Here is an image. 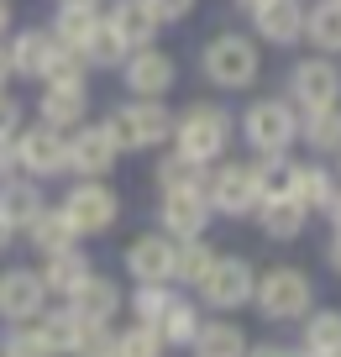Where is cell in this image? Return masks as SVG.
<instances>
[{"label":"cell","instance_id":"41","mask_svg":"<svg viewBox=\"0 0 341 357\" xmlns=\"http://www.w3.org/2000/svg\"><path fill=\"white\" fill-rule=\"evenodd\" d=\"M147 11H153L158 22H184V16L195 11V0H147Z\"/></svg>","mask_w":341,"mask_h":357},{"label":"cell","instance_id":"29","mask_svg":"<svg viewBox=\"0 0 341 357\" xmlns=\"http://www.w3.org/2000/svg\"><path fill=\"white\" fill-rule=\"evenodd\" d=\"M252 178H257V195H263V200H278V195L294 190V163H289V153H257Z\"/></svg>","mask_w":341,"mask_h":357},{"label":"cell","instance_id":"24","mask_svg":"<svg viewBox=\"0 0 341 357\" xmlns=\"http://www.w3.org/2000/svg\"><path fill=\"white\" fill-rule=\"evenodd\" d=\"M84 84H47V95H43V121L47 126H58V132H68V126H79L84 121Z\"/></svg>","mask_w":341,"mask_h":357},{"label":"cell","instance_id":"15","mask_svg":"<svg viewBox=\"0 0 341 357\" xmlns=\"http://www.w3.org/2000/svg\"><path fill=\"white\" fill-rule=\"evenodd\" d=\"M43 273H32V268H11L6 279H0V315L6 321H32V315H43Z\"/></svg>","mask_w":341,"mask_h":357},{"label":"cell","instance_id":"1","mask_svg":"<svg viewBox=\"0 0 341 357\" xmlns=\"http://www.w3.org/2000/svg\"><path fill=\"white\" fill-rule=\"evenodd\" d=\"M199 68H205V79H210L215 89H252L257 74H263V53H257L252 37L220 32V37H210V43H205Z\"/></svg>","mask_w":341,"mask_h":357},{"label":"cell","instance_id":"33","mask_svg":"<svg viewBox=\"0 0 341 357\" xmlns=\"http://www.w3.org/2000/svg\"><path fill=\"white\" fill-rule=\"evenodd\" d=\"M299 347L305 352H341V310H310Z\"/></svg>","mask_w":341,"mask_h":357},{"label":"cell","instance_id":"36","mask_svg":"<svg viewBox=\"0 0 341 357\" xmlns=\"http://www.w3.org/2000/svg\"><path fill=\"white\" fill-rule=\"evenodd\" d=\"M168 352V342H163V331L158 326H142L137 321L126 336H116V357H163Z\"/></svg>","mask_w":341,"mask_h":357},{"label":"cell","instance_id":"6","mask_svg":"<svg viewBox=\"0 0 341 357\" xmlns=\"http://www.w3.org/2000/svg\"><path fill=\"white\" fill-rule=\"evenodd\" d=\"M289 100H294V111L341 105V68H336V58H326V53L299 58V63L289 68Z\"/></svg>","mask_w":341,"mask_h":357},{"label":"cell","instance_id":"46","mask_svg":"<svg viewBox=\"0 0 341 357\" xmlns=\"http://www.w3.org/2000/svg\"><path fill=\"white\" fill-rule=\"evenodd\" d=\"M6 79H11V53L0 47V89H6Z\"/></svg>","mask_w":341,"mask_h":357},{"label":"cell","instance_id":"49","mask_svg":"<svg viewBox=\"0 0 341 357\" xmlns=\"http://www.w3.org/2000/svg\"><path fill=\"white\" fill-rule=\"evenodd\" d=\"M11 236H16V231H11V226H6V215H0V252L11 247Z\"/></svg>","mask_w":341,"mask_h":357},{"label":"cell","instance_id":"43","mask_svg":"<svg viewBox=\"0 0 341 357\" xmlns=\"http://www.w3.org/2000/svg\"><path fill=\"white\" fill-rule=\"evenodd\" d=\"M16 168H22L16 163V137H0V178H11Z\"/></svg>","mask_w":341,"mask_h":357},{"label":"cell","instance_id":"35","mask_svg":"<svg viewBox=\"0 0 341 357\" xmlns=\"http://www.w3.org/2000/svg\"><path fill=\"white\" fill-rule=\"evenodd\" d=\"M37 331H43V342H47L53 357H68V352H74V336H79V315L74 310H47Z\"/></svg>","mask_w":341,"mask_h":357},{"label":"cell","instance_id":"10","mask_svg":"<svg viewBox=\"0 0 341 357\" xmlns=\"http://www.w3.org/2000/svg\"><path fill=\"white\" fill-rule=\"evenodd\" d=\"M126 89H132L137 100H158V95H168L174 89V79H179V68H174V58L163 53V47H132L126 53Z\"/></svg>","mask_w":341,"mask_h":357},{"label":"cell","instance_id":"25","mask_svg":"<svg viewBox=\"0 0 341 357\" xmlns=\"http://www.w3.org/2000/svg\"><path fill=\"white\" fill-rule=\"evenodd\" d=\"M84 279H89V263L74 252V247L47 252V263H43V289H47V294H74Z\"/></svg>","mask_w":341,"mask_h":357},{"label":"cell","instance_id":"3","mask_svg":"<svg viewBox=\"0 0 341 357\" xmlns=\"http://www.w3.org/2000/svg\"><path fill=\"white\" fill-rule=\"evenodd\" d=\"M252 300H257V310H263L268 321H305V315L315 310V284H310V273L278 263L257 279Z\"/></svg>","mask_w":341,"mask_h":357},{"label":"cell","instance_id":"21","mask_svg":"<svg viewBox=\"0 0 341 357\" xmlns=\"http://www.w3.org/2000/svg\"><path fill=\"white\" fill-rule=\"evenodd\" d=\"M189 352L195 357H247V331L236 321H199Z\"/></svg>","mask_w":341,"mask_h":357},{"label":"cell","instance_id":"38","mask_svg":"<svg viewBox=\"0 0 341 357\" xmlns=\"http://www.w3.org/2000/svg\"><path fill=\"white\" fill-rule=\"evenodd\" d=\"M68 357H116V336L105 331V321H79V336H74Z\"/></svg>","mask_w":341,"mask_h":357},{"label":"cell","instance_id":"27","mask_svg":"<svg viewBox=\"0 0 341 357\" xmlns=\"http://www.w3.org/2000/svg\"><path fill=\"white\" fill-rule=\"evenodd\" d=\"M215 247H205V236H189V242H174V279L189 284V289H199V279L210 273V263H215Z\"/></svg>","mask_w":341,"mask_h":357},{"label":"cell","instance_id":"22","mask_svg":"<svg viewBox=\"0 0 341 357\" xmlns=\"http://www.w3.org/2000/svg\"><path fill=\"white\" fill-rule=\"evenodd\" d=\"M336 174H331L326 163H294V200L305 205V211H331V200H336Z\"/></svg>","mask_w":341,"mask_h":357},{"label":"cell","instance_id":"9","mask_svg":"<svg viewBox=\"0 0 341 357\" xmlns=\"http://www.w3.org/2000/svg\"><path fill=\"white\" fill-rule=\"evenodd\" d=\"M63 215L74 221L79 236H95V231H110V226H116L121 200H116L105 184H84V178H79L74 190H68V200H63Z\"/></svg>","mask_w":341,"mask_h":357},{"label":"cell","instance_id":"20","mask_svg":"<svg viewBox=\"0 0 341 357\" xmlns=\"http://www.w3.org/2000/svg\"><path fill=\"white\" fill-rule=\"evenodd\" d=\"M305 43L315 47V53H326V58L341 53V0H315V6H305Z\"/></svg>","mask_w":341,"mask_h":357},{"label":"cell","instance_id":"53","mask_svg":"<svg viewBox=\"0 0 341 357\" xmlns=\"http://www.w3.org/2000/svg\"><path fill=\"white\" fill-rule=\"evenodd\" d=\"M289 357H310V352H305V347H299V352H289Z\"/></svg>","mask_w":341,"mask_h":357},{"label":"cell","instance_id":"51","mask_svg":"<svg viewBox=\"0 0 341 357\" xmlns=\"http://www.w3.org/2000/svg\"><path fill=\"white\" fill-rule=\"evenodd\" d=\"M63 6H95V11H100V0H63Z\"/></svg>","mask_w":341,"mask_h":357},{"label":"cell","instance_id":"17","mask_svg":"<svg viewBox=\"0 0 341 357\" xmlns=\"http://www.w3.org/2000/svg\"><path fill=\"white\" fill-rule=\"evenodd\" d=\"M105 26L121 37V47L132 53V47H147V43H153L163 22L147 11V0H116V6H110V16H105Z\"/></svg>","mask_w":341,"mask_h":357},{"label":"cell","instance_id":"5","mask_svg":"<svg viewBox=\"0 0 341 357\" xmlns=\"http://www.w3.org/2000/svg\"><path fill=\"white\" fill-rule=\"evenodd\" d=\"M205 200L215 215H232V221H242V215L257 211V178H252V163H215V174H205Z\"/></svg>","mask_w":341,"mask_h":357},{"label":"cell","instance_id":"37","mask_svg":"<svg viewBox=\"0 0 341 357\" xmlns=\"http://www.w3.org/2000/svg\"><path fill=\"white\" fill-rule=\"evenodd\" d=\"M79 58H84V63H95V68H116V63H126V47H121V37L100 22V32L84 43V53H79Z\"/></svg>","mask_w":341,"mask_h":357},{"label":"cell","instance_id":"8","mask_svg":"<svg viewBox=\"0 0 341 357\" xmlns=\"http://www.w3.org/2000/svg\"><path fill=\"white\" fill-rule=\"evenodd\" d=\"M252 289H257V273L247 257H215L210 273L199 279V300L210 310H242V305H252Z\"/></svg>","mask_w":341,"mask_h":357},{"label":"cell","instance_id":"19","mask_svg":"<svg viewBox=\"0 0 341 357\" xmlns=\"http://www.w3.org/2000/svg\"><path fill=\"white\" fill-rule=\"evenodd\" d=\"M310 211L294 200V195H278V200H257V226H263V236H273V242H294L299 231H305Z\"/></svg>","mask_w":341,"mask_h":357},{"label":"cell","instance_id":"39","mask_svg":"<svg viewBox=\"0 0 341 357\" xmlns=\"http://www.w3.org/2000/svg\"><path fill=\"white\" fill-rule=\"evenodd\" d=\"M0 357H53V352H47V342H43V331H37V326L16 321V331L0 342Z\"/></svg>","mask_w":341,"mask_h":357},{"label":"cell","instance_id":"50","mask_svg":"<svg viewBox=\"0 0 341 357\" xmlns=\"http://www.w3.org/2000/svg\"><path fill=\"white\" fill-rule=\"evenodd\" d=\"M257 6H263V0H236V11H247V16H252Z\"/></svg>","mask_w":341,"mask_h":357},{"label":"cell","instance_id":"16","mask_svg":"<svg viewBox=\"0 0 341 357\" xmlns=\"http://www.w3.org/2000/svg\"><path fill=\"white\" fill-rule=\"evenodd\" d=\"M126 273L137 284H168L174 279V236H137L126 247Z\"/></svg>","mask_w":341,"mask_h":357},{"label":"cell","instance_id":"34","mask_svg":"<svg viewBox=\"0 0 341 357\" xmlns=\"http://www.w3.org/2000/svg\"><path fill=\"white\" fill-rule=\"evenodd\" d=\"M158 184H163V190H205V163H195V158H184L174 147V153L158 163Z\"/></svg>","mask_w":341,"mask_h":357},{"label":"cell","instance_id":"40","mask_svg":"<svg viewBox=\"0 0 341 357\" xmlns=\"http://www.w3.org/2000/svg\"><path fill=\"white\" fill-rule=\"evenodd\" d=\"M168 305H174L168 284H142V289H137V300H132V310H137V321H142V326H158Z\"/></svg>","mask_w":341,"mask_h":357},{"label":"cell","instance_id":"7","mask_svg":"<svg viewBox=\"0 0 341 357\" xmlns=\"http://www.w3.org/2000/svg\"><path fill=\"white\" fill-rule=\"evenodd\" d=\"M110 132H116V142H121V153L126 147H158V142H168L174 137V116H168V105H158V100H132V105H121V111L110 116Z\"/></svg>","mask_w":341,"mask_h":357},{"label":"cell","instance_id":"26","mask_svg":"<svg viewBox=\"0 0 341 357\" xmlns=\"http://www.w3.org/2000/svg\"><path fill=\"white\" fill-rule=\"evenodd\" d=\"M37 211H43V195H37V184H22V178H0V215H6V226H32Z\"/></svg>","mask_w":341,"mask_h":357},{"label":"cell","instance_id":"30","mask_svg":"<svg viewBox=\"0 0 341 357\" xmlns=\"http://www.w3.org/2000/svg\"><path fill=\"white\" fill-rule=\"evenodd\" d=\"M32 231V242H37V252H63V247H74L79 242V231H74V221H68L63 211H37V221L26 226Z\"/></svg>","mask_w":341,"mask_h":357},{"label":"cell","instance_id":"48","mask_svg":"<svg viewBox=\"0 0 341 357\" xmlns=\"http://www.w3.org/2000/svg\"><path fill=\"white\" fill-rule=\"evenodd\" d=\"M11 32V6H6V0H0V37Z\"/></svg>","mask_w":341,"mask_h":357},{"label":"cell","instance_id":"11","mask_svg":"<svg viewBox=\"0 0 341 357\" xmlns=\"http://www.w3.org/2000/svg\"><path fill=\"white\" fill-rule=\"evenodd\" d=\"M158 226H163V236H174V242L205 236V226H210V200H205V190H163Z\"/></svg>","mask_w":341,"mask_h":357},{"label":"cell","instance_id":"31","mask_svg":"<svg viewBox=\"0 0 341 357\" xmlns=\"http://www.w3.org/2000/svg\"><path fill=\"white\" fill-rule=\"evenodd\" d=\"M11 74H26V79H43V68H47V53H53V37H43V32H22L11 47Z\"/></svg>","mask_w":341,"mask_h":357},{"label":"cell","instance_id":"32","mask_svg":"<svg viewBox=\"0 0 341 357\" xmlns=\"http://www.w3.org/2000/svg\"><path fill=\"white\" fill-rule=\"evenodd\" d=\"M158 331H163L168 347H189V342H195V331H199V305H189V300H179V294H174V305L163 310Z\"/></svg>","mask_w":341,"mask_h":357},{"label":"cell","instance_id":"44","mask_svg":"<svg viewBox=\"0 0 341 357\" xmlns=\"http://www.w3.org/2000/svg\"><path fill=\"white\" fill-rule=\"evenodd\" d=\"M247 357H289V347H278V342H247Z\"/></svg>","mask_w":341,"mask_h":357},{"label":"cell","instance_id":"14","mask_svg":"<svg viewBox=\"0 0 341 357\" xmlns=\"http://www.w3.org/2000/svg\"><path fill=\"white\" fill-rule=\"evenodd\" d=\"M257 22V37L273 47H294L305 43V0H263L252 11Z\"/></svg>","mask_w":341,"mask_h":357},{"label":"cell","instance_id":"4","mask_svg":"<svg viewBox=\"0 0 341 357\" xmlns=\"http://www.w3.org/2000/svg\"><path fill=\"white\" fill-rule=\"evenodd\" d=\"M242 137L257 153H289L299 137V116L289 100H252L242 111Z\"/></svg>","mask_w":341,"mask_h":357},{"label":"cell","instance_id":"47","mask_svg":"<svg viewBox=\"0 0 341 357\" xmlns=\"http://www.w3.org/2000/svg\"><path fill=\"white\" fill-rule=\"evenodd\" d=\"M326 215H331V226L341 231V190H336V200H331V211H326Z\"/></svg>","mask_w":341,"mask_h":357},{"label":"cell","instance_id":"52","mask_svg":"<svg viewBox=\"0 0 341 357\" xmlns=\"http://www.w3.org/2000/svg\"><path fill=\"white\" fill-rule=\"evenodd\" d=\"M310 357H341V352H310Z\"/></svg>","mask_w":341,"mask_h":357},{"label":"cell","instance_id":"28","mask_svg":"<svg viewBox=\"0 0 341 357\" xmlns=\"http://www.w3.org/2000/svg\"><path fill=\"white\" fill-rule=\"evenodd\" d=\"M100 22H105V16H100L95 6H63V11H58L53 37H58L63 47H74V53H84V43L100 32Z\"/></svg>","mask_w":341,"mask_h":357},{"label":"cell","instance_id":"12","mask_svg":"<svg viewBox=\"0 0 341 357\" xmlns=\"http://www.w3.org/2000/svg\"><path fill=\"white\" fill-rule=\"evenodd\" d=\"M16 163L26 168V174H37V178H53V174H63L68 168V137L58 132V126H32V132H22L16 137Z\"/></svg>","mask_w":341,"mask_h":357},{"label":"cell","instance_id":"18","mask_svg":"<svg viewBox=\"0 0 341 357\" xmlns=\"http://www.w3.org/2000/svg\"><path fill=\"white\" fill-rule=\"evenodd\" d=\"M68 310H74L79 321H110V315L121 310V284H116V279H100V273H89V279L79 284L74 294H68Z\"/></svg>","mask_w":341,"mask_h":357},{"label":"cell","instance_id":"13","mask_svg":"<svg viewBox=\"0 0 341 357\" xmlns=\"http://www.w3.org/2000/svg\"><path fill=\"white\" fill-rule=\"evenodd\" d=\"M116 158H121V142L110 126H84L79 137H68V168L79 178H105L116 168Z\"/></svg>","mask_w":341,"mask_h":357},{"label":"cell","instance_id":"23","mask_svg":"<svg viewBox=\"0 0 341 357\" xmlns=\"http://www.w3.org/2000/svg\"><path fill=\"white\" fill-rule=\"evenodd\" d=\"M299 142L315 147V153H341V105L299 111Z\"/></svg>","mask_w":341,"mask_h":357},{"label":"cell","instance_id":"42","mask_svg":"<svg viewBox=\"0 0 341 357\" xmlns=\"http://www.w3.org/2000/svg\"><path fill=\"white\" fill-rule=\"evenodd\" d=\"M16 121H22V105L6 100V89H0V137H16Z\"/></svg>","mask_w":341,"mask_h":357},{"label":"cell","instance_id":"2","mask_svg":"<svg viewBox=\"0 0 341 357\" xmlns=\"http://www.w3.org/2000/svg\"><path fill=\"white\" fill-rule=\"evenodd\" d=\"M232 111H220V105H189L184 116L174 121V147L184 158H195V163H220L226 158V147H232Z\"/></svg>","mask_w":341,"mask_h":357},{"label":"cell","instance_id":"45","mask_svg":"<svg viewBox=\"0 0 341 357\" xmlns=\"http://www.w3.org/2000/svg\"><path fill=\"white\" fill-rule=\"evenodd\" d=\"M326 263H331V268H336V273H341V231L331 236V247H326Z\"/></svg>","mask_w":341,"mask_h":357}]
</instances>
